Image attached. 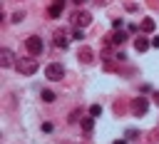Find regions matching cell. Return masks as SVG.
I'll use <instances>...</instances> for the list:
<instances>
[{
  "instance_id": "cell-10",
  "label": "cell",
  "mask_w": 159,
  "mask_h": 144,
  "mask_svg": "<svg viewBox=\"0 0 159 144\" xmlns=\"http://www.w3.org/2000/svg\"><path fill=\"white\" fill-rule=\"evenodd\" d=\"M149 45H152V42H149L147 37H137V40H134V50H137V52H144Z\"/></svg>"
},
{
  "instance_id": "cell-16",
  "label": "cell",
  "mask_w": 159,
  "mask_h": 144,
  "mask_svg": "<svg viewBox=\"0 0 159 144\" xmlns=\"http://www.w3.org/2000/svg\"><path fill=\"white\" fill-rule=\"evenodd\" d=\"M20 20H25V12H20V10H17V12L12 15V22H20Z\"/></svg>"
},
{
  "instance_id": "cell-5",
  "label": "cell",
  "mask_w": 159,
  "mask_h": 144,
  "mask_svg": "<svg viewBox=\"0 0 159 144\" xmlns=\"http://www.w3.org/2000/svg\"><path fill=\"white\" fill-rule=\"evenodd\" d=\"M72 22H75V27L80 30V27H87L89 22H92V15L89 12H84V10H77L75 15H72Z\"/></svg>"
},
{
  "instance_id": "cell-20",
  "label": "cell",
  "mask_w": 159,
  "mask_h": 144,
  "mask_svg": "<svg viewBox=\"0 0 159 144\" xmlns=\"http://www.w3.org/2000/svg\"><path fill=\"white\" fill-rule=\"evenodd\" d=\"M152 47H159V37H154V40H152Z\"/></svg>"
},
{
  "instance_id": "cell-13",
  "label": "cell",
  "mask_w": 159,
  "mask_h": 144,
  "mask_svg": "<svg viewBox=\"0 0 159 144\" xmlns=\"http://www.w3.org/2000/svg\"><path fill=\"white\" fill-rule=\"evenodd\" d=\"M47 12H50V17H60V15H62V5H52Z\"/></svg>"
},
{
  "instance_id": "cell-14",
  "label": "cell",
  "mask_w": 159,
  "mask_h": 144,
  "mask_svg": "<svg viewBox=\"0 0 159 144\" xmlns=\"http://www.w3.org/2000/svg\"><path fill=\"white\" fill-rule=\"evenodd\" d=\"M42 102H55V92H50V89H42Z\"/></svg>"
},
{
  "instance_id": "cell-4",
  "label": "cell",
  "mask_w": 159,
  "mask_h": 144,
  "mask_svg": "<svg viewBox=\"0 0 159 144\" xmlns=\"http://www.w3.org/2000/svg\"><path fill=\"white\" fill-rule=\"evenodd\" d=\"M25 47H27V52H30V55H42V37L30 35V37L25 40Z\"/></svg>"
},
{
  "instance_id": "cell-6",
  "label": "cell",
  "mask_w": 159,
  "mask_h": 144,
  "mask_svg": "<svg viewBox=\"0 0 159 144\" xmlns=\"http://www.w3.org/2000/svg\"><path fill=\"white\" fill-rule=\"evenodd\" d=\"M0 65H2V67H12V65H17V62H15L12 50H7V47H2V50H0Z\"/></svg>"
},
{
  "instance_id": "cell-19",
  "label": "cell",
  "mask_w": 159,
  "mask_h": 144,
  "mask_svg": "<svg viewBox=\"0 0 159 144\" xmlns=\"http://www.w3.org/2000/svg\"><path fill=\"white\" fill-rule=\"evenodd\" d=\"M112 25H114V30H122V25H124V22H122V20H119V17H117V20H114V22H112Z\"/></svg>"
},
{
  "instance_id": "cell-18",
  "label": "cell",
  "mask_w": 159,
  "mask_h": 144,
  "mask_svg": "<svg viewBox=\"0 0 159 144\" xmlns=\"http://www.w3.org/2000/svg\"><path fill=\"white\" fill-rule=\"evenodd\" d=\"M77 119H80V109H75V112L70 114V122H77Z\"/></svg>"
},
{
  "instance_id": "cell-15",
  "label": "cell",
  "mask_w": 159,
  "mask_h": 144,
  "mask_svg": "<svg viewBox=\"0 0 159 144\" xmlns=\"http://www.w3.org/2000/svg\"><path fill=\"white\" fill-rule=\"evenodd\" d=\"M89 114H92V117H99V114H102V104H92Z\"/></svg>"
},
{
  "instance_id": "cell-8",
  "label": "cell",
  "mask_w": 159,
  "mask_h": 144,
  "mask_svg": "<svg viewBox=\"0 0 159 144\" xmlns=\"http://www.w3.org/2000/svg\"><path fill=\"white\" fill-rule=\"evenodd\" d=\"M77 57H80V62H84V65H89V62L94 60V57H92V50H89V47H82Z\"/></svg>"
},
{
  "instance_id": "cell-3",
  "label": "cell",
  "mask_w": 159,
  "mask_h": 144,
  "mask_svg": "<svg viewBox=\"0 0 159 144\" xmlns=\"http://www.w3.org/2000/svg\"><path fill=\"white\" fill-rule=\"evenodd\" d=\"M147 109H149L147 97H134V99H132V114H134V117H144Z\"/></svg>"
},
{
  "instance_id": "cell-12",
  "label": "cell",
  "mask_w": 159,
  "mask_h": 144,
  "mask_svg": "<svg viewBox=\"0 0 159 144\" xmlns=\"http://www.w3.org/2000/svg\"><path fill=\"white\" fill-rule=\"evenodd\" d=\"M92 127H94V117H84L82 119V129L84 132H92Z\"/></svg>"
},
{
  "instance_id": "cell-9",
  "label": "cell",
  "mask_w": 159,
  "mask_h": 144,
  "mask_svg": "<svg viewBox=\"0 0 159 144\" xmlns=\"http://www.w3.org/2000/svg\"><path fill=\"white\" fill-rule=\"evenodd\" d=\"M67 42H70V37H67L65 32H55V45H57V47H62V50H65V47H67Z\"/></svg>"
},
{
  "instance_id": "cell-23",
  "label": "cell",
  "mask_w": 159,
  "mask_h": 144,
  "mask_svg": "<svg viewBox=\"0 0 159 144\" xmlns=\"http://www.w3.org/2000/svg\"><path fill=\"white\" fill-rule=\"evenodd\" d=\"M114 144H124V139H117V142H114Z\"/></svg>"
},
{
  "instance_id": "cell-22",
  "label": "cell",
  "mask_w": 159,
  "mask_h": 144,
  "mask_svg": "<svg viewBox=\"0 0 159 144\" xmlns=\"http://www.w3.org/2000/svg\"><path fill=\"white\" fill-rule=\"evenodd\" d=\"M154 102H157V104H159V92H154Z\"/></svg>"
},
{
  "instance_id": "cell-7",
  "label": "cell",
  "mask_w": 159,
  "mask_h": 144,
  "mask_svg": "<svg viewBox=\"0 0 159 144\" xmlns=\"http://www.w3.org/2000/svg\"><path fill=\"white\" fill-rule=\"evenodd\" d=\"M124 40H127V32H124V30H114V32L109 35V42H112V45H124Z\"/></svg>"
},
{
  "instance_id": "cell-2",
  "label": "cell",
  "mask_w": 159,
  "mask_h": 144,
  "mask_svg": "<svg viewBox=\"0 0 159 144\" xmlns=\"http://www.w3.org/2000/svg\"><path fill=\"white\" fill-rule=\"evenodd\" d=\"M45 77L52 79V82H60V79L65 77V67H62L60 62H50V65L45 67Z\"/></svg>"
},
{
  "instance_id": "cell-1",
  "label": "cell",
  "mask_w": 159,
  "mask_h": 144,
  "mask_svg": "<svg viewBox=\"0 0 159 144\" xmlns=\"http://www.w3.org/2000/svg\"><path fill=\"white\" fill-rule=\"evenodd\" d=\"M37 67H40V65H37V60H35V57H20V60H17V65H15V70H17L20 74H35V72H37Z\"/></svg>"
},
{
  "instance_id": "cell-11",
  "label": "cell",
  "mask_w": 159,
  "mask_h": 144,
  "mask_svg": "<svg viewBox=\"0 0 159 144\" xmlns=\"http://www.w3.org/2000/svg\"><path fill=\"white\" fill-rule=\"evenodd\" d=\"M154 27H157V25H154L152 17H144V20H142V30H144V32H154Z\"/></svg>"
},
{
  "instance_id": "cell-21",
  "label": "cell",
  "mask_w": 159,
  "mask_h": 144,
  "mask_svg": "<svg viewBox=\"0 0 159 144\" xmlns=\"http://www.w3.org/2000/svg\"><path fill=\"white\" fill-rule=\"evenodd\" d=\"M72 2H75V5H84L87 0H72Z\"/></svg>"
},
{
  "instance_id": "cell-17",
  "label": "cell",
  "mask_w": 159,
  "mask_h": 144,
  "mask_svg": "<svg viewBox=\"0 0 159 144\" xmlns=\"http://www.w3.org/2000/svg\"><path fill=\"white\" fill-rule=\"evenodd\" d=\"M82 37H84L82 30H75V32H72V40H82Z\"/></svg>"
},
{
  "instance_id": "cell-24",
  "label": "cell",
  "mask_w": 159,
  "mask_h": 144,
  "mask_svg": "<svg viewBox=\"0 0 159 144\" xmlns=\"http://www.w3.org/2000/svg\"><path fill=\"white\" fill-rule=\"evenodd\" d=\"M57 5H62V0H57Z\"/></svg>"
}]
</instances>
